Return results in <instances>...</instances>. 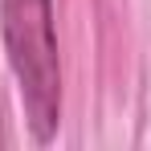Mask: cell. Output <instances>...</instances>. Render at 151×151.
Masks as SVG:
<instances>
[{
    "label": "cell",
    "instance_id": "1",
    "mask_svg": "<svg viewBox=\"0 0 151 151\" xmlns=\"http://www.w3.org/2000/svg\"><path fill=\"white\" fill-rule=\"evenodd\" d=\"M0 29L8 65L21 86L29 131L37 143H49L61 123V65H57V29L53 0H0Z\"/></svg>",
    "mask_w": 151,
    "mask_h": 151
},
{
    "label": "cell",
    "instance_id": "2",
    "mask_svg": "<svg viewBox=\"0 0 151 151\" xmlns=\"http://www.w3.org/2000/svg\"><path fill=\"white\" fill-rule=\"evenodd\" d=\"M0 143H4V127H0Z\"/></svg>",
    "mask_w": 151,
    "mask_h": 151
}]
</instances>
